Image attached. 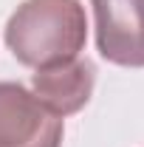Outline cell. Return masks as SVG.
<instances>
[{"label":"cell","mask_w":144,"mask_h":147,"mask_svg":"<svg viewBox=\"0 0 144 147\" xmlns=\"http://www.w3.org/2000/svg\"><path fill=\"white\" fill-rule=\"evenodd\" d=\"M6 45L26 68H48L79 57L88 17L79 0H23L6 23Z\"/></svg>","instance_id":"1"},{"label":"cell","mask_w":144,"mask_h":147,"mask_svg":"<svg viewBox=\"0 0 144 147\" xmlns=\"http://www.w3.org/2000/svg\"><path fill=\"white\" fill-rule=\"evenodd\" d=\"M62 119L20 82H0V147H62Z\"/></svg>","instance_id":"2"},{"label":"cell","mask_w":144,"mask_h":147,"mask_svg":"<svg viewBox=\"0 0 144 147\" xmlns=\"http://www.w3.org/2000/svg\"><path fill=\"white\" fill-rule=\"evenodd\" d=\"M96 48L122 68H144V0H90Z\"/></svg>","instance_id":"3"},{"label":"cell","mask_w":144,"mask_h":147,"mask_svg":"<svg viewBox=\"0 0 144 147\" xmlns=\"http://www.w3.org/2000/svg\"><path fill=\"white\" fill-rule=\"evenodd\" d=\"M93 85H96V71H93V62L85 57H73L48 68H37L31 76V93L57 119L79 113L90 102Z\"/></svg>","instance_id":"4"}]
</instances>
